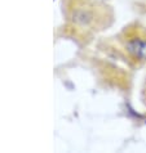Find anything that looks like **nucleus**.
Segmentation results:
<instances>
[{
  "instance_id": "nucleus-1",
  "label": "nucleus",
  "mask_w": 146,
  "mask_h": 153,
  "mask_svg": "<svg viewBox=\"0 0 146 153\" xmlns=\"http://www.w3.org/2000/svg\"><path fill=\"white\" fill-rule=\"evenodd\" d=\"M129 50L138 58H146V42L141 40H133L129 42Z\"/></svg>"
}]
</instances>
